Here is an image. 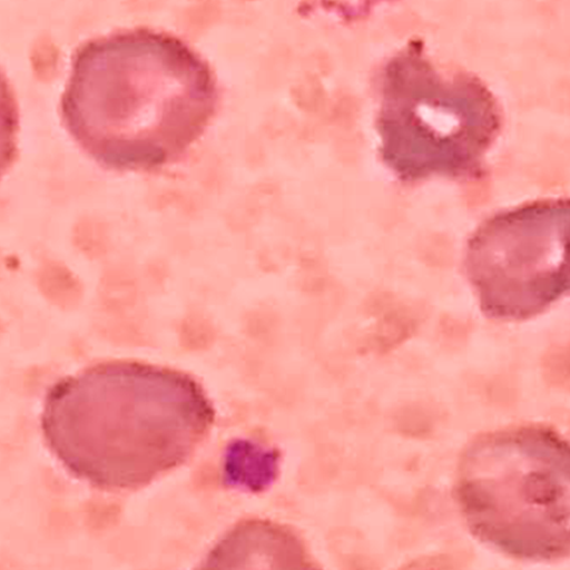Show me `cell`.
<instances>
[{
    "mask_svg": "<svg viewBox=\"0 0 570 570\" xmlns=\"http://www.w3.org/2000/svg\"><path fill=\"white\" fill-rule=\"evenodd\" d=\"M213 70L175 36L146 28L79 45L60 97L75 141L115 170L148 171L178 160L217 107Z\"/></svg>",
    "mask_w": 570,
    "mask_h": 570,
    "instance_id": "1",
    "label": "cell"
},
{
    "mask_svg": "<svg viewBox=\"0 0 570 570\" xmlns=\"http://www.w3.org/2000/svg\"><path fill=\"white\" fill-rule=\"evenodd\" d=\"M215 416L207 393L190 374L112 360L51 384L40 430L72 476L104 491H129L186 463Z\"/></svg>",
    "mask_w": 570,
    "mask_h": 570,
    "instance_id": "2",
    "label": "cell"
},
{
    "mask_svg": "<svg viewBox=\"0 0 570 570\" xmlns=\"http://www.w3.org/2000/svg\"><path fill=\"white\" fill-rule=\"evenodd\" d=\"M456 495L472 532L515 558L551 560L569 549V446L551 428L487 433L464 451Z\"/></svg>",
    "mask_w": 570,
    "mask_h": 570,
    "instance_id": "3",
    "label": "cell"
},
{
    "mask_svg": "<svg viewBox=\"0 0 570 570\" xmlns=\"http://www.w3.org/2000/svg\"><path fill=\"white\" fill-rule=\"evenodd\" d=\"M501 126L489 88L464 71H444L409 42L385 63L375 127L385 166L403 181L476 174Z\"/></svg>",
    "mask_w": 570,
    "mask_h": 570,
    "instance_id": "4",
    "label": "cell"
},
{
    "mask_svg": "<svg viewBox=\"0 0 570 570\" xmlns=\"http://www.w3.org/2000/svg\"><path fill=\"white\" fill-rule=\"evenodd\" d=\"M568 200H538L487 219L468 242L464 271L481 312L500 322L542 314L566 295Z\"/></svg>",
    "mask_w": 570,
    "mask_h": 570,
    "instance_id": "5",
    "label": "cell"
},
{
    "mask_svg": "<svg viewBox=\"0 0 570 570\" xmlns=\"http://www.w3.org/2000/svg\"><path fill=\"white\" fill-rule=\"evenodd\" d=\"M196 570H321L304 540L287 524L244 519L210 549Z\"/></svg>",
    "mask_w": 570,
    "mask_h": 570,
    "instance_id": "6",
    "label": "cell"
},
{
    "mask_svg": "<svg viewBox=\"0 0 570 570\" xmlns=\"http://www.w3.org/2000/svg\"><path fill=\"white\" fill-rule=\"evenodd\" d=\"M19 126L17 97L7 75L0 67V179L17 158Z\"/></svg>",
    "mask_w": 570,
    "mask_h": 570,
    "instance_id": "7",
    "label": "cell"
}]
</instances>
